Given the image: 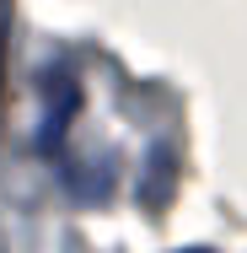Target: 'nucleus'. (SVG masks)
Wrapping results in <instances>:
<instances>
[{
	"label": "nucleus",
	"instance_id": "nucleus-2",
	"mask_svg": "<svg viewBox=\"0 0 247 253\" xmlns=\"http://www.w3.org/2000/svg\"><path fill=\"white\" fill-rule=\"evenodd\" d=\"M172 189H177V156H172V146H150L145 183H140V205H145V210H161V205L172 200Z\"/></svg>",
	"mask_w": 247,
	"mask_h": 253
},
{
	"label": "nucleus",
	"instance_id": "nucleus-1",
	"mask_svg": "<svg viewBox=\"0 0 247 253\" xmlns=\"http://www.w3.org/2000/svg\"><path fill=\"white\" fill-rule=\"evenodd\" d=\"M75 108H81V81L54 65L49 76H43V129H38V151H59Z\"/></svg>",
	"mask_w": 247,
	"mask_h": 253
}]
</instances>
